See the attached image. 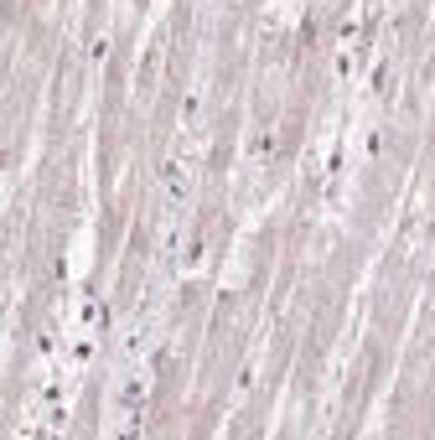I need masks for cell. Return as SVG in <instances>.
Here are the masks:
<instances>
[{"label":"cell","instance_id":"cell-1","mask_svg":"<svg viewBox=\"0 0 435 440\" xmlns=\"http://www.w3.org/2000/svg\"><path fill=\"white\" fill-rule=\"evenodd\" d=\"M161 181H166V202H171V207H187V197H192V171L181 166V161H171Z\"/></svg>","mask_w":435,"mask_h":440}]
</instances>
